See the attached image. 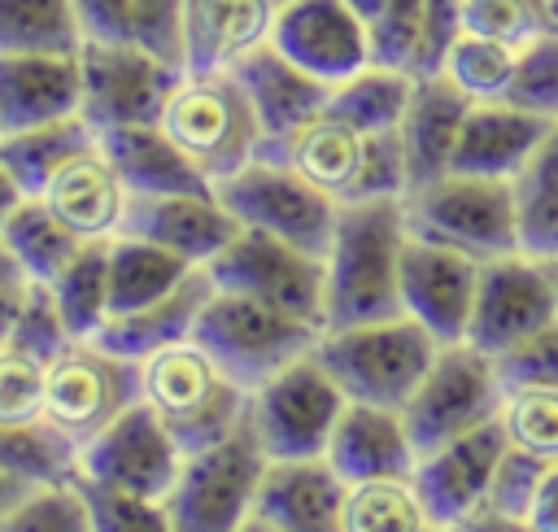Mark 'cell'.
<instances>
[{"label": "cell", "mask_w": 558, "mask_h": 532, "mask_svg": "<svg viewBox=\"0 0 558 532\" xmlns=\"http://www.w3.org/2000/svg\"><path fill=\"white\" fill-rule=\"evenodd\" d=\"M471 105L475 100L453 78H445L440 70L414 74V96H410V109L397 126L401 148H405L410 192L453 170V148H458V135H462Z\"/></svg>", "instance_id": "cell-24"}, {"label": "cell", "mask_w": 558, "mask_h": 532, "mask_svg": "<svg viewBox=\"0 0 558 532\" xmlns=\"http://www.w3.org/2000/svg\"><path fill=\"white\" fill-rule=\"evenodd\" d=\"M480 266L484 262L449 244L410 235L401 253V310L418 318L440 344L466 340L475 292H480Z\"/></svg>", "instance_id": "cell-18"}, {"label": "cell", "mask_w": 558, "mask_h": 532, "mask_svg": "<svg viewBox=\"0 0 558 532\" xmlns=\"http://www.w3.org/2000/svg\"><path fill=\"white\" fill-rule=\"evenodd\" d=\"M554 9H558V0H554Z\"/></svg>", "instance_id": "cell-58"}, {"label": "cell", "mask_w": 558, "mask_h": 532, "mask_svg": "<svg viewBox=\"0 0 558 532\" xmlns=\"http://www.w3.org/2000/svg\"><path fill=\"white\" fill-rule=\"evenodd\" d=\"M48 209L83 240H113L122 231L126 205H131V188L122 183L118 166L109 161V153L100 144L83 148L78 157H70L52 183L44 188Z\"/></svg>", "instance_id": "cell-26"}, {"label": "cell", "mask_w": 558, "mask_h": 532, "mask_svg": "<svg viewBox=\"0 0 558 532\" xmlns=\"http://www.w3.org/2000/svg\"><path fill=\"white\" fill-rule=\"evenodd\" d=\"M279 0H187L183 74H218L270 44Z\"/></svg>", "instance_id": "cell-23"}, {"label": "cell", "mask_w": 558, "mask_h": 532, "mask_svg": "<svg viewBox=\"0 0 558 532\" xmlns=\"http://www.w3.org/2000/svg\"><path fill=\"white\" fill-rule=\"evenodd\" d=\"M214 292H218V283H214L209 266H196V270H192L174 292H166L161 301H153V305H144V310H131V314H113V318L100 327L96 340H100L105 349L122 353V358L144 362V358H153V353H161V349H170V344L192 340V331H196V323H201V310L209 305Z\"/></svg>", "instance_id": "cell-29"}, {"label": "cell", "mask_w": 558, "mask_h": 532, "mask_svg": "<svg viewBox=\"0 0 558 532\" xmlns=\"http://www.w3.org/2000/svg\"><path fill=\"white\" fill-rule=\"evenodd\" d=\"M196 266L183 262L179 253L140 240V235H113L109 240V318L144 310L174 292Z\"/></svg>", "instance_id": "cell-33"}, {"label": "cell", "mask_w": 558, "mask_h": 532, "mask_svg": "<svg viewBox=\"0 0 558 532\" xmlns=\"http://www.w3.org/2000/svg\"><path fill=\"white\" fill-rule=\"evenodd\" d=\"M192 340L248 392L270 384L292 362L310 358L323 340V327L310 318H296L279 305H266L244 292L218 288L209 305L201 310V323Z\"/></svg>", "instance_id": "cell-4"}, {"label": "cell", "mask_w": 558, "mask_h": 532, "mask_svg": "<svg viewBox=\"0 0 558 532\" xmlns=\"http://www.w3.org/2000/svg\"><path fill=\"white\" fill-rule=\"evenodd\" d=\"M209 275L227 292L257 297L266 305H279L296 318L327 327V257L310 249H296L279 235L244 227L209 262Z\"/></svg>", "instance_id": "cell-13"}, {"label": "cell", "mask_w": 558, "mask_h": 532, "mask_svg": "<svg viewBox=\"0 0 558 532\" xmlns=\"http://www.w3.org/2000/svg\"><path fill=\"white\" fill-rule=\"evenodd\" d=\"M83 61V118L96 135L118 126H148L161 122L183 70L140 44L87 39L78 48Z\"/></svg>", "instance_id": "cell-12"}, {"label": "cell", "mask_w": 558, "mask_h": 532, "mask_svg": "<svg viewBox=\"0 0 558 532\" xmlns=\"http://www.w3.org/2000/svg\"><path fill=\"white\" fill-rule=\"evenodd\" d=\"M497 375L506 388H519V384H545V388H558V318L545 323L541 331H532L527 340H519L514 349L497 353Z\"/></svg>", "instance_id": "cell-49"}, {"label": "cell", "mask_w": 558, "mask_h": 532, "mask_svg": "<svg viewBox=\"0 0 558 532\" xmlns=\"http://www.w3.org/2000/svg\"><path fill=\"white\" fill-rule=\"evenodd\" d=\"M87 240L74 235L44 196H9L0 209V253H9L35 283H52Z\"/></svg>", "instance_id": "cell-32"}, {"label": "cell", "mask_w": 558, "mask_h": 532, "mask_svg": "<svg viewBox=\"0 0 558 532\" xmlns=\"http://www.w3.org/2000/svg\"><path fill=\"white\" fill-rule=\"evenodd\" d=\"M462 4L466 0H423V48L414 74H436L445 65V52L462 35Z\"/></svg>", "instance_id": "cell-50"}, {"label": "cell", "mask_w": 558, "mask_h": 532, "mask_svg": "<svg viewBox=\"0 0 558 532\" xmlns=\"http://www.w3.org/2000/svg\"><path fill=\"white\" fill-rule=\"evenodd\" d=\"M74 484L87 497L96 532H174V519H170L166 501H148V497H135V493L109 488L92 475H78Z\"/></svg>", "instance_id": "cell-44"}, {"label": "cell", "mask_w": 558, "mask_h": 532, "mask_svg": "<svg viewBox=\"0 0 558 532\" xmlns=\"http://www.w3.org/2000/svg\"><path fill=\"white\" fill-rule=\"evenodd\" d=\"M314 353L331 371V379L344 388L349 401L405 410V401L432 371L440 340L418 318L397 314V318H379V323L323 331Z\"/></svg>", "instance_id": "cell-5"}, {"label": "cell", "mask_w": 558, "mask_h": 532, "mask_svg": "<svg viewBox=\"0 0 558 532\" xmlns=\"http://www.w3.org/2000/svg\"><path fill=\"white\" fill-rule=\"evenodd\" d=\"M497 419H501L510 445H519L545 462H558V388H545V384L506 388Z\"/></svg>", "instance_id": "cell-41"}, {"label": "cell", "mask_w": 558, "mask_h": 532, "mask_svg": "<svg viewBox=\"0 0 558 532\" xmlns=\"http://www.w3.org/2000/svg\"><path fill=\"white\" fill-rule=\"evenodd\" d=\"M554 26H558L554 0H466L462 4V31L501 39L510 48H527Z\"/></svg>", "instance_id": "cell-42"}, {"label": "cell", "mask_w": 558, "mask_h": 532, "mask_svg": "<svg viewBox=\"0 0 558 532\" xmlns=\"http://www.w3.org/2000/svg\"><path fill=\"white\" fill-rule=\"evenodd\" d=\"M549 126H554L549 118L527 113L510 100H475L453 148V170L514 179L523 161L536 153V144L549 135Z\"/></svg>", "instance_id": "cell-28"}, {"label": "cell", "mask_w": 558, "mask_h": 532, "mask_svg": "<svg viewBox=\"0 0 558 532\" xmlns=\"http://www.w3.org/2000/svg\"><path fill=\"white\" fill-rule=\"evenodd\" d=\"M323 458L349 484H357V480H384V475H414L418 449L410 440V427H405L401 410L371 406V401H349Z\"/></svg>", "instance_id": "cell-27"}, {"label": "cell", "mask_w": 558, "mask_h": 532, "mask_svg": "<svg viewBox=\"0 0 558 532\" xmlns=\"http://www.w3.org/2000/svg\"><path fill=\"white\" fill-rule=\"evenodd\" d=\"M506 445H510V436H506L501 419H493L432 454H418L410 480H414V488L427 506V519L436 528H453L488 506L493 471H497Z\"/></svg>", "instance_id": "cell-19"}, {"label": "cell", "mask_w": 558, "mask_h": 532, "mask_svg": "<svg viewBox=\"0 0 558 532\" xmlns=\"http://www.w3.org/2000/svg\"><path fill=\"white\" fill-rule=\"evenodd\" d=\"M445 532H532L523 519H506V515H497V510H475L471 519H462V523H453V528H445Z\"/></svg>", "instance_id": "cell-53"}, {"label": "cell", "mask_w": 558, "mask_h": 532, "mask_svg": "<svg viewBox=\"0 0 558 532\" xmlns=\"http://www.w3.org/2000/svg\"><path fill=\"white\" fill-rule=\"evenodd\" d=\"M144 401L157 410L183 454H201L227 440L253 410V392L240 388L196 340L170 344L140 362Z\"/></svg>", "instance_id": "cell-3"}, {"label": "cell", "mask_w": 558, "mask_h": 532, "mask_svg": "<svg viewBox=\"0 0 558 532\" xmlns=\"http://www.w3.org/2000/svg\"><path fill=\"white\" fill-rule=\"evenodd\" d=\"M70 344H74V336H70L48 283H35L31 297L22 301V310L0 323V349H22L39 362H52Z\"/></svg>", "instance_id": "cell-43"}, {"label": "cell", "mask_w": 558, "mask_h": 532, "mask_svg": "<svg viewBox=\"0 0 558 532\" xmlns=\"http://www.w3.org/2000/svg\"><path fill=\"white\" fill-rule=\"evenodd\" d=\"M506 100L558 122V26L532 39L527 48H519V65H514Z\"/></svg>", "instance_id": "cell-46"}, {"label": "cell", "mask_w": 558, "mask_h": 532, "mask_svg": "<svg viewBox=\"0 0 558 532\" xmlns=\"http://www.w3.org/2000/svg\"><path fill=\"white\" fill-rule=\"evenodd\" d=\"M427 506L410 475L357 480L344 497V532H432Z\"/></svg>", "instance_id": "cell-39"}, {"label": "cell", "mask_w": 558, "mask_h": 532, "mask_svg": "<svg viewBox=\"0 0 558 532\" xmlns=\"http://www.w3.org/2000/svg\"><path fill=\"white\" fill-rule=\"evenodd\" d=\"M410 240L405 196H375L340 205L327 249V327H357L397 318L401 310V253Z\"/></svg>", "instance_id": "cell-1"}, {"label": "cell", "mask_w": 558, "mask_h": 532, "mask_svg": "<svg viewBox=\"0 0 558 532\" xmlns=\"http://www.w3.org/2000/svg\"><path fill=\"white\" fill-rule=\"evenodd\" d=\"M144 401V371L135 358L105 349L100 340H74L48 362L44 414L78 445L100 436L118 414Z\"/></svg>", "instance_id": "cell-11"}, {"label": "cell", "mask_w": 558, "mask_h": 532, "mask_svg": "<svg viewBox=\"0 0 558 532\" xmlns=\"http://www.w3.org/2000/svg\"><path fill=\"white\" fill-rule=\"evenodd\" d=\"M231 74L240 78L244 96L253 100V113L262 122V135L266 144H279L288 140L296 126H305L314 113L327 109L331 100V87L318 83L314 74H305L296 61H288L275 44H262L253 48L244 61L231 65ZM262 144V148H266Z\"/></svg>", "instance_id": "cell-25"}, {"label": "cell", "mask_w": 558, "mask_h": 532, "mask_svg": "<svg viewBox=\"0 0 558 532\" xmlns=\"http://www.w3.org/2000/svg\"><path fill=\"white\" fill-rule=\"evenodd\" d=\"M549 467H554V462H545V458H536V454H527V449H519V445H506V454H501V462H497V471H493L488 510L527 523L532 501H536V493H541Z\"/></svg>", "instance_id": "cell-47"}, {"label": "cell", "mask_w": 558, "mask_h": 532, "mask_svg": "<svg viewBox=\"0 0 558 532\" xmlns=\"http://www.w3.org/2000/svg\"><path fill=\"white\" fill-rule=\"evenodd\" d=\"M0 532H96L78 484H52L0 515Z\"/></svg>", "instance_id": "cell-45"}, {"label": "cell", "mask_w": 558, "mask_h": 532, "mask_svg": "<svg viewBox=\"0 0 558 532\" xmlns=\"http://www.w3.org/2000/svg\"><path fill=\"white\" fill-rule=\"evenodd\" d=\"M506 384L497 375V362L480 353L475 344H440L432 371L405 401V427L418 454H432L501 414Z\"/></svg>", "instance_id": "cell-10"}, {"label": "cell", "mask_w": 558, "mask_h": 532, "mask_svg": "<svg viewBox=\"0 0 558 532\" xmlns=\"http://www.w3.org/2000/svg\"><path fill=\"white\" fill-rule=\"evenodd\" d=\"M100 148L118 166L131 196H174V192H214V179L161 131L148 126H118L100 135Z\"/></svg>", "instance_id": "cell-30"}, {"label": "cell", "mask_w": 558, "mask_h": 532, "mask_svg": "<svg viewBox=\"0 0 558 532\" xmlns=\"http://www.w3.org/2000/svg\"><path fill=\"white\" fill-rule=\"evenodd\" d=\"M240 532H275V528H270V523H266V519H257V515H253V519H248V523H244V528H240Z\"/></svg>", "instance_id": "cell-54"}, {"label": "cell", "mask_w": 558, "mask_h": 532, "mask_svg": "<svg viewBox=\"0 0 558 532\" xmlns=\"http://www.w3.org/2000/svg\"><path fill=\"white\" fill-rule=\"evenodd\" d=\"M240 231H244L240 218L218 201V192H174V196H131L118 235H140L179 253L192 266H209Z\"/></svg>", "instance_id": "cell-20"}, {"label": "cell", "mask_w": 558, "mask_h": 532, "mask_svg": "<svg viewBox=\"0 0 558 532\" xmlns=\"http://www.w3.org/2000/svg\"><path fill=\"white\" fill-rule=\"evenodd\" d=\"M74 340H96L109 323V240H87L48 283Z\"/></svg>", "instance_id": "cell-37"}, {"label": "cell", "mask_w": 558, "mask_h": 532, "mask_svg": "<svg viewBox=\"0 0 558 532\" xmlns=\"http://www.w3.org/2000/svg\"><path fill=\"white\" fill-rule=\"evenodd\" d=\"M92 144H100V135H96V126L83 113L0 135V183H4V201L9 196H44V188L52 183V174L70 157H78L83 148H92Z\"/></svg>", "instance_id": "cell-31"}, {"label": "cell", "mask_w": 558, "mask_h": 532, "mask_svg": "<svg viewBox=\"0 0 558 532\" xmlns=\"http://www.w3.org/2000/svg\"><path fill=\"white\" fill-rule=\"evenodd\" d=\"M44 397H48V362L22 349H0V423L44 419Z\"/></svg>", "instance_id": "cell-48"}, {"label": "cell", "mask_w": 558, "mask_h": 532, "mask_svg": "<svg viewBox=\"0 0 558 532\" xmlns=\"http://www.w3.org/2000/svg\"><path fill=\"white\" fill-rule=\"evenodd\" d=\"M183 458L187 454L174 445L157 410L148 401H135L126 414H118L100 436L83 445V475L148 501H166L183 471Z\"/></svg>", "instance_id": "cell-16"}, {"label": "cell", "mask_w": 558, "mask_h": 532, "mask_svg": "<svg viewBox=\"0 0 558 532\" xmlns=\"http://www.w3.org/2000/svg\"><path fill=\"white\" fill-rule=\"evenodd\" d=\"M270 44L318 83L336 87L375 61L371 26L349 0H288L279 4Z\"/></svg>", "instance_id": "cell-17"}, {"label": "cell", "mask_w": 558, "mask_h": 532, "mask_svg": "<svg viewBox=\"0 0 558 532\" xmlns=\"http://www.w3.org/2000/svg\"><path fill=\"white\" fill-rule=\"evenodd\" d=\"M161 131L214 179V188L235 170H244L248 161H257L266 144L253 100L244 96L231 70L183 74L161 113Z\"/></svg>", "instance_id": "cell-7"}, {"label": "cell", "mask_w": 558, "mask_h": 532, "mask_svg": "<svg viewBox=\"0 0 558 532\" xmlns=\"http://www.w3.org/2000/svg\"><path fill=\"white\" fill-rule=\"evenodd\" d=\"M83 44L74 0H0V52H78Z\"/></svg>", "instance_id": "cell-38"}, {"label": "cell", "mask_w": 558, "mask_h": 532, "mask_svg": "<svg viewBox=\"0 0 558 532\" xmlns=\"http://www.w3.org/2000/svg\"><path fill=\"white\" fill-rule=\"evenodd\" d=\"M87 39H113L126 44V22H131V0H74Z\"/></svg>", "instance_id": "cell-51"}, {"label": "cell", "mask_w": 558, "mask_h": 532, "mask_svg": "<svg viewBox=\"0 0 558 532\" xmlns=\"http://www.w3.org/2000/svg\"><path fill=\"white\" fill-rule=\"evenodd\" d=\"M410 235L449 244L475 262L523 253L519 244V201L510 179L449 170L414 192H405Z\"/></svg>", "instance_id": "cell-6"}, {"label": "cell", "mask_w": 558, "mask_h": 532, "mask_svg": "<svg viewBox=\"0 0 558 532\" xmlns=\"http://www.w3.org/2000/svg\"><path fill=\"white\" fill-rule=\"evenodd\" d=\"M410 96H414V74L410 70L371 61L366 70H357L353 78L331 87L327 109L349 118L362 131H397L405 109H410Z\"/></svg>", "instance_id": "cell-36"}, {"label": "cell", "mask_w": 558, "mask_h": 532, "mask_svg": "<svg viewBox=\"0 0 558 532\" xmlns=\"http://www.w3.org/2000/svg\"><path fill=\"white\" fill-rule=\"evenodd\" d=\"M527 528L532 532H558V462L549 467L536 501H532V515H527Z\"/></svg>", "instance_id": "cell-52"}, {"label": "cell", "mask_w": 558, "mask_h": 532, "mask_svg": "<svg viewBox=\"0 0 558 532\" xmlns=\"http://www.w3.org/2000/svg\"><path fill=\"white\" fill-rule=\"evenodd\" d=\"M0 471H13L39 488L74 484L83 475V445L48 414L31 423H0Z\"/></svg>", "instance_id": "cell-34"}, {"label": "cell", "mask_w": 558, "mask_h": 532, "mask_svg": "<svg viewBox=\"0 0 558 532\" xmlns=\"http://www.w3.org/2000/svg\"><path fill=\"white\" fill-rule=\"evenodd\" d=\"M549 266V279H554V288H558V262H545Z\"/></svg>", "instance_id": "cell-55"}, {"label": "cell", "mask_w": 558, "mask_h": 532, "mask_svg": "<svg viewBox=\"0 0 558 532\" xmlns=\"http://www.w3.org/2000/svg\"><path fill=\"white\" fill-rule=\"evenodd\" d=\"M266 467L270 454L248 410V419L227 440L183 458V471L166 497L174 532H240L257 510Z\"/></svg>", "instance_id": "cell-8"}, {"label": "cell", "mask_w": 558, "mask_h": 532, "mask_svg": "<svg viewBox=\"0 0 558 532\" xmlns=\"http://www.w3.org/2000/svg\"><path fill=\"white\" fill-rule=\"evenodd\" d=\"M514 65H519V48H510L501 39H488V35L462 31L453 39V48L445 52L440 74L453 78L471 100H506Z\"/></svg>", "instance_id": "cell-40"}, {"label": "cell", "mask_w": 558, "mask_h": 532, "mask_svg": "<svg viewBox=\"0 0 558 532\" xmlns=\"http://www.w3.org/2000/svg\"><path fill=\"white\" fill-rule=\"evenodd\" d=\"M279 4H288V0H279Z\"/></svg>", "instance_id": "cell-57"}, {"label": "cell", "mask_w": 558, "mask_h": 532, "mask_svg": "<svg viewBox=\"0 0 558 532\" xmlns=\"http://www.w3.org/2000/svg\"><path fill=\"white\" fill-rule=\"evenodd\" d=\"M344 406L349 397L331 379V371L318 362V353L292 362L270 384H262L253 392V423L270 462L323 458Z\"/></svg>", "instance_id": "cell-14"}, {"label": "cell", "mask_w": 558, "mask_h": 532, "mask_svg": "<svg viewBox=\"0 0 558 532\" xmlns=\"http://www.w3.org/2000/svg\"><path fill=\"white\" fill-rule=\"evenodd\" d=\"M262 157H279V161L296 166L310 183H318L340 205L410 192L401 135L397 131H362L331 109L314 113L288 140L266 144Z\"/></svg>", "instance_id": "cell-2"}, {"label": "cell", "mask_w": 558, "mask_h": 532, "mask_svg": "<svg viewBox=\"0 0 558 532\" xmlns=\"http://www.w3.org/2000/svg\"><path fill=\"white\" fill-rule=\"evenodd\" d=\"M83 113L78 52H0V135Z\"/></svg>", "instance_id": "cell-21"}, {"label": "cell", "mask_w": 558, "mask_h": 532, "mask_svg": "<svg viewBox=\"0 0 558 532\" xmlns=\"http://www.w3.org/2000/svg\"><path fill=\"white\" fill-rule=\"evenodd\" d=\"M519 201V244L536 262H558V122L510 179Z\"/></svg>", "instance_id": "cell-35"}, {"label": "cell", "mask_w": 558, "mask_h": 532, "mask_svg": "<svg viewBox=\"0 0 558 532\" xmlns=\"http://www.w3.org/2000/svg\"><path fill=\"white\" fill-rule=\"evenodd\" d=\"M344 497L349 480L327 458H288L266 467L253 515L275 532H344Z\"/></svg>", "instance_id": "cell-22"}, {"label": "cell", "mask_w": 558, "mask_h": 532, "mask_svg": "<svg viewBox=\"0 0 558 532\" xmlns=\"http://www.w3.org/2000/svg\"><path fill=\"white\" fill-rule=\"evenodd\" d=\"M214 192L240 218V227L279 235L296 249L327 257L340 222V201L327 196L318 183H310L296 166L279 157H257L231 179H222Z\"/></svg>", "instance_id": "cell-9"}, {"label": "cell", "mask_w": 558, "mask_h": 532, "mask_svg": "<svg viewBox=\"0 0 558 532\" xmlns=\"http://www.w3.org/2000/svg\"><path fill=\"white\" fill-rule=\"evenodd\" d=\"M432 532H445V528H432Z\"/></svg>", "instance_id": "cell-56"}, {"label": "cell", "mask_w": 558, "mask_h": 532, "mask_svg": "<svg viewBox=\"0 0 558 532\" xmlns=\"http://www.w3.org/2000/svg\"><path fill=\"white\" fill-rule=\"evenodd\" d=\"M554 318H558V288L549 279V266L527 253L493 257L480 266V292H475L466 344L497 358Z\"/></svg>", "instance_id": "cell-15"}]
</instances>
